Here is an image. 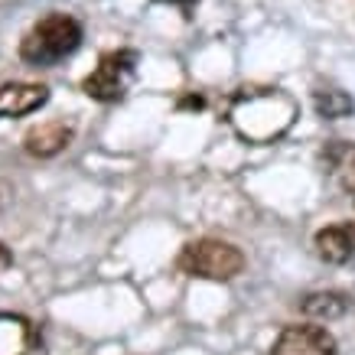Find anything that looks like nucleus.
Segmentation results:
<instances>
[{"label":"nucleus","instance_id":"f257e3e1","mask_svg":"<svg viewBox=\"0 0 355 355\" xmlns=\"http://www.w3.org/2000/svg\"><path fill=\"white\" fill-rule=\"evenodd\" d=\"M228 121L248 144H274L297 121V101L277 88H241L228 108Z\"/></svg>","mask_w":355,"mask_h":355},{"label":"nucleus","instance_id":"f03ea898","mask_svg":"<svg viewBox=\"0 0 355 355\" xmlns=\"http://www.w3.org/2000/svg\"><path fill=\"white\" fill-rule=\"evenodd\" d=\"M82 46V26L65 13H49L36 23L20 43L23 62L30 65H55L59 59L72 55Z\"/></svg>","mask_w":355,"mask_h":355},{"label":"nucleus","instance_id":"7ed1b4c3","mask_svg":"<svg viewBox=\"0 0 355 355\" xmlns=\"http://www.w3.org/2000/svg\"><path fill=\"white\" fill-rule=\"evenodd\" d=\"M180 270L202 280H232L245 270V254L222 238H199L183 248Z\"/></svg>","mask_w":355,"mask_h":355},{"label":"nucleus","instance_id":"20e7f679","mask_svg":"<svg viewBox=\"0 0 355 355\" xmlns=\"http://www.w3.org/2000/svg\"><path fill=\"white\" fill-rule=\"evenodd\" d=\"M134 69H137V55L134 53H128V49L108 53V55H101L98 69L82 82V88H85V95L95 98V101H121V98L128 95Z\"/></svg>","mask_w":355,"mask_h":355},{"label":"nucleus","instance_id":"39448f33","mask_svg":"<svg viewBox=\"0 0 355 355\" xmlns=\"http://www.w3.org/2000/svg\"><path fill=\"white\" fill-rule=\"evenodd\" d=\"M270 355H336V339L323 326H287Z\"/></svg>","mask_w":355,"mask_h":355},{"label":"nucleus","instance_id":"423d86ee","mask_svg":"<svg viewBox=\"0 0 355 355\" xmlns=\"http://www.w3.org/2000/svg\"><path fill=\"white\" fill-rule=\"evenodd\" d=\"M0 355H43L36 326L17 313H0Z\"/></svg>","mask_w":355,"mask_h":355},{"label":"nucleus","instance_id":"0eeeda50","mask_svg":"<svg viewBox=\"0 0 355 355\" xmlns=\"http://www.w3.org/2000/svg\"><path fill=\"white\" fill-rule=\"evenodd\" d=\"M49 101V88L36 82H10L0 85V118H23L40 111Z\"/></svg>","mask_w":355,"mask_h":355},{"label":"nucleus","instance_id":"6e6552de","mask_svg":"<svg viewBox=\"0 0 355 355\" xmlns=\"http://www.w3.org/2000/svg\"><path fill=\"white\" fill-rule=\"evenodd\" d=\"M316 254L326 264H345L355 258V222H339L316 232Z\"/></svg>","mask_w":355,"mask_h":355},{"label":"nucleus","instance_id":"1a4fd4ad","mask_svg":"<svg viewBox=\"0 0 355 355\" xmlns=\"http://www.w3.org/2000/svg\"><path fill=\"white\" fill-rule=\"evenodd\" d=\"M69 140H72V124H65V121H46V124L33 128L23 137V147L33 157H55V153H62L69 147Z\"/></svg>","mask_w":355,"mask_h":355},{"label":"nucleus","instance_id":"9d476101","mask_svg":"<svg viewBox=\"0 0 355 355\" xmlns=\"http://www.w3.org/2000/svg\"><path fill=\"white\" fill-rule=\"evenodd\" d=\"M326 166L333 173V180L339 183V189L355 196V144H343V140H336L326 147Z\"/></svg>","mask_w":355,"mask_h":355},{"label":"nucleus","instance_id":"9b49d317","mask_svg":"<svg viewBox=\"0 0 355 355\" xmlns=\"http://www.w3.org/2000/svg\"><path fill=\"white\" fill-rule=\"evenodd\" d=\"M349 300H345L343 293H310L306 300H303V313L310 316V320H336V316H343Z\"/></svg>","mask_w":355,"mask_h":355},{"label":"nucleus","instance_id":"f8f14e48","mask_svg":"<svg viewBox=\"0 0 355 355\" xmlns=\"http://www.w3.org/2000/svg\"><path fill=\"white\" fill-rule=\"evenodd\" d=\"M352 98L339 92V88H329V92H316V111H320V118H345V114H352Z\"/></svg>","mask_w":355,"mask_h":355},{"label":"nucleus","instance_id":"ddd939ff","mask_svg":"<svg viewBox=\"0 0 355 355\" xmlns=\"http://www.w3.org/2000/svg\"><path fill=\"white\" fill-rule=\"evenodd\" d=\"M3 261H7V248L0 245V264H3Z\"/></svg>","mask_w":355,"mask_h":355}]
</instances>
